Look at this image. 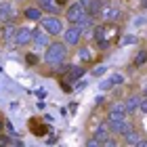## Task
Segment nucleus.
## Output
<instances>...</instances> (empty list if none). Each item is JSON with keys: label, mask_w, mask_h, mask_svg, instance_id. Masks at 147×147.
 Masks as SVG:
<instances>
[{"label": "nucleus", "mask_w": 147, "mask_h": 147, "mask_svg": "<svg viewBox=\"0 0 147 147\" xmlns=\"http://www.w3.org/2000/svg\"><path fill=\"white\" fill-rule=\"evenodd\" d=\"M13 17H15V9L11 0H0V23H9Z\"/></svg>", "instance_id": "9"}, {"label": "nucleus", "mask_w": 147, "mask_h": 147, "mask_svg": "<svg viewBox=\"0 0 147 147\" xmlns=\"http://www.w3.org/2000/svg\"><path fill=\"white\" fill-rule=\"evenodd\" d=\"M101 147H118V141L109 135L107 139H105V141H101Z\"/></svg>", "instance_id": "20"}, {"label": "nucleus", "mask_w": 147, "mask_h": 147, "mask_svg": "<svg viewBox=\"0 0 147 147\" xmlns=\"http://www.w3.org/2000/svg\"><path fill=\"white\" fill-rule=\"evenodd\" d=\"M0 130H2V122H0Z\"/></svg>", "instance_id": "35"}, {"label": "nucleus", "mask_w": 147, "mask_h": 147, "mask_svg": "<svg viewBox=\"0 0 147 147\" xmlns=\"http://www.w3.org/2000/svg\"><path fill=\"white\" fill-rule=\"evenodd\" d=\"M78 57H80V61H82V63H88L90 61V53L86 51V49H80L78 51Z\"/></svg>", "instance_id": "18"}, {"label": "nucleus", "mask_w": 147, "mask_h": 147, "mask_svg": "<svg viewBox=\"0 0 147 147\" xmlns=\"http://www.w3.org/2000/svg\"><path fill=\"white\" fill-rule=\"evenodd\" d=\"M32 30H34V28H28V25L17 28L15 36H13V42H15V46H19V49L30 46V44H32Z\"/></svg>", "instance_id": "5"}, {"label": "nucleus", "mask_w": 147, "mask_h": 147, "mask_svg": "<svg viewBox=\"0 0 147 147\" xmlns=\"http://www.w3.org/2000/svg\"><path fill=\"white\" fill-rule=\"evenodd\" d=\"M135 40H137L135 36H126V38L122 40V44H130V42H135Z\"/></svg>", "instance_id": "27"}, {"label": "nucleus", "mask_w": 147, "mask_h": 147, "mask_svg": "<svg viewBox=\"0 0 147 147\" xmlns=\"http://www.w3.org/2000/svg\"><path fill=\"white\" fill-rule=\"evenodd\" d=\"M86 17V9L80 2H74L67 6V11H65V19H67V23L69 25H78L82 19Z\"/></svg>", "instance_id": "4"}, {"label": "nucleus", "mask_w": 147, "mask_h": 147, "mask_svg": "<svg viewBox=\"0 0 147 147\" xmlns=\"http://www.w3.org/2000/svg\"><path fill=\"white\" fill-rule=\"evenodd\" d=\"M49 2H53V0H38V6H44V4H49Z\"/></svg>", "instance_id": "30"}, {"label": "nucleus", "mask_w": 147, "mask_h": 147, "mask_svg": "<svg viewBox=\"0 0 147 147\" xmlns=\"http://www.w3.org/2000/svg\"><path fill=\"white\" fill-rule=\"evenodd\" d=\"M107 128L111 135H126L128 130H132V126L124 118V120H107Z\"/></svg>", "instance_id": "8"}, {"label": "nucleus", "mask_w": 147, "mask_h": 147, "mask_svg": "<svg viewBox=\"0 0 147 147\" xmlns=\"http://www.w3.org/2000/svg\"><path fill=\"white\" fill-rule=\"evenodd\" d=\"M139 111L147 113V97H145V99H141V101H139Z\"/></svg>", "instance_id": "25"}, {"label": "nucleus", "mask_w": 147, "mask_h": 147, "mask_svg": "<svg viewBox=\"0 0 147 147\" xmlns=\"http://www.w3.org/2000/svg\"><path fill=\"white\" fill-rule=\"evenodd\" d=\"M132 63H135L137 67L145 65V63H147V49H141V51H139L137 55H135V61H132Z\"/></svg>", "instance_id": "17"}, {"label": "nucleus", "mask_w": 147, "mask_h": 147, "mask_svg": "<svg viewBox=\"0 0 147 147\" xmlns=\"http://www.w3.org/2000/svg\"><path fill=\"white\" fill-rule=\"evenodd\" d=\"M101 88H103V90L111 88V82H109V80H103V82H101Z\"/></svg>", "instance_id": "28"}, {"label": "nucleus", "mask_w": 147, "mask_h": 147, "mask_svg": "<svg viewBox=\"0 0 147 147\" xmlns=\"http://www.w3.org/2000/svg\"><path fill=\"white\" fill-rule=\"evenodd\" d=\"M141 4H143V6H147V0H141Z\"/></svg>", "instance_id": "32"}, {"label": "nucleus", "mask_w": 147, "mask_h": 147, "mask_svg": "<svg viewBox=\"0 0 147 147\" xmlns=\"http://www.w3.org/2000/svg\"><path fill=\"white\" fill-rule=\"evenodd\" d=\"M109 82H111V86H118V84L124 82V76H122V74H113V76L109 78Z\"/></svg>", "instance_id": "19"}, {"label": "nucleus", "mask_w": 147, "mask_h": 147, "mask_svg": "<svg viewBox=\"0 0 147 147\" xmlns=\"http://www.w3.org/2000/svg\"><path fill=\"white\" fill-rule=\"evenodd\" d=\"M135 147H147V139H143V137H141V139H139V141L135 143Z\"/></svg>", "instance_id": "26"}, {"label": "nucleus", "mask_w": 147, "mask_h": 147, "mask_svg": "<svg viewBox=\"0 0 147 147\" xmlns=\"http://www.w3.org/2000/svg\"><path fill=\"white\" fill-rule=\"evenodd\" d=\"M65 59H67V44H61V42H51L49 46H46L44 51V59L42 61L46 65H51V67H61V65L65 63Z\"/></svg>", "instance_id": "1"}, {"label": "nucleus", "mask_w": 147, "mask_h": 147, "mask_svg": "<svg viewBox=\"0 0 147 147\" xmlns=\"http://www.w3.org/2000/svg\"><path fill=\"white\" fill-rule=\"evenodd\" d=\"M11 2H25V0H11Z\"/></svg>", "instance_id": "33"}, {"label": "nucleus", "mask_w": 147, "mask_h": 147, "mask_svg": "<svg viewBox=\"0 0 147 147\" xmlns=\"http://www.w3.org/2000/svg\"><path fill=\"white\" fill-rule=\"evenodd\" d=\"M145 95H147V84H145Z\"/></svg>", "instance_id": "34"}, {"label": "nucleus", "mask_w": 147, "mask_h": 147, "mask_svg": "<svg viewBox=\"0 0 147 147\" xmlns=\"http://www.w3.org/2000/svg\"><path fill=\"white\" fill-rule=\"evenodd\" d=\"M120 15H122V13H120L118 6L107 4V6H105V9L101 11V15H99V17H101L105 23H113V21H118V19H120Z\"/></svg>", "instance_id": "11"}, {"label": "nucleus", "mask_w": 147, "mask_h": 147, "mask_svg": "<svg viewBox=\"0 0 147 147\" xmlns=\"http://www.w3.org/2000/svg\"><path fill=\"white\" fill-rule=\"evenodd\" d=\"M82 76H84V67H76V65H69L67 74H65V78H67V80H78Z\"/></svg>", "instance_id": "15"}, {"label": "nucleus", "mask_w": 147, "mask_h": 147, "mask_svg": "<svg viewBox=\"0 0 147 147\" xmlns=\"http://www.w3.org/2000/svg\"><path fill=\"white\" fill-rule=\"evenodd\" d=\"M11 145V139L6 135H0V147H9Z\"/></svg>", "instance_id": "24"}, {"label": "nucleus", "mask_w": 147, "mask_h": 147, "mask_svg": "<svg viewBox=\"0 0 147 147\" xmlns=\"http://www.w3.org/2000/svg\"><path fill=\"white\" fill-rule=\"evenodd\" d=\"M118 25H111V23H105V25H95V40L101 49H107L111 44V40L118 36Z\"/></svg>", "instance_id": "2"}, {"label": "nucleus", "mask_w": 147, "mask_h": 147, "mask_svg": "<svg viewBox=\"0 0 147 147\" xmlns=\"http://www.w3.org/2000/svg\"><path fill=\"white\" fill-rule=\"evenodd\" d=\"M40 28H42L51 38H55V36L63 34L65 25L61 21V17H57V15H42V19H40Z\"/></svg>", "instance_id": "3"}, {"label": "nucleus", "mask_w": 147, "mask_h": 147, "mask_svg": "<svg viewBox=\"0 0 147 147\" xmlns=\"http://www.w3.org/2000/svg\"><path fill=\"white\" fill-rule=\"evenodd\" d=\"M78 2H80V4H82V6H84V9H88V6H90V2H92V0H78Z\"/></svg>", "instance_id": "29"}, {"label": "nucleus", "mask_w": 147, "mask_h": 147, "mask_svg": "<svg viewBox=\"0 0 147 147\" xmlns=\"http://www.w3.org/2000/svg\"><path fill=\"white\" fill-rule=\"evenodd\" d=\"M55 4H59V6H65V0H55Z\"/></svg>", "instance_id": "31"}, {"label": "nucleus", "mask_w": 147, "mask_h": 147, "mask_svg": "<svg viewBox=\"0 0 147 147\" xmlns=\"http://www.w3.org/2000/svg\"><path fill=\"white\" fill-rule=\"evenodd\" d=\"M122 137H124V143H126V145H135V143L139 141V139H141V135H139V132H137L135 128L128 130V132H126V135H122Z\"/></svg>", "instance_id": "16"}, {"label": "nucleus", "mask_w": 147, "mask_h": 147, "mask_svg": "<svg viewBox=\"0 0 147 147\" xmlns=\"http://www.w3.org/2000/svg\"><path fill=\"white\" fill-rule=\"evenodd\" d=\"M49 44H51V36L46 34L42 28L32 30V46H36V49H46Z\"/></svg>", "instance_id": "7"}, {"label": "nucleus", "mask_w": 147, "mask_h": 147, "mask_svg": "<svg viewBox=\"0 0 147 147\" xmlns=\"http://www.w3.org/2000/svg\"><path fill=\"white\" fill-rule=\"evenodd\" d=\"M80 40H82V30H80L78 25H71V28L63 30V42L67 46H78Z\"/></svg>", "instance_id": "6"}, {"label": "nucleus", "mask_w": 147, "mask_h": 147, "mask_svg": "<svg viewBox=\"0 0 147 147\" xmlns=\"http://www.w3.org/2000/svg\"><path fill=\"white\" fill-rule=\"evenodd\" d=\"M126 118V109H124V101H116L109 105L107 111V120H124Z\"/></svg>", "instance_id": "10"}, {"label": "nucleus", "mask_w": 147, "mask_h": 147, "mask_svg": "<svg viewBox=\"0 0 147 147\" xmlns=\"http://www.w3.org/2000/svg\"><path fill=\"white\" fill-rule=\"evenodd\" d=\"M105 71H107V67H105V65H101V67H95V69H92V76L99 78V76H103Z\"/></svg>", "instance_id": "22"}, {"label": "nucleus", "mask_w": 147, "mask_h": 147, "mask_svg": "<svg viewBox=\"0 0 147 147\" xmlns=\"http://www.w3.org/2000/svg\"><path fill=\"white\" fill-rule=\"evenodd\" d=\"M25 63H28V65H36L38 63V57L34 55V53H30V55H25Z\"/></svg>", "instance_id": "21"}, {"label": "nucleus", "mask_w": 147, "mask_h": 147, "mask_svg": "<svg viewBox=\"0 0 147 147\" xmlns=\"http://www.w3.org/2000/svg\"><path fill=\"white\" fill-rule=\"evenodd\" d=\"M86 147H101V141L95 139V137H90L88 141H86Z\"/></svg>", "instance_id": "23"}, {"label": "nucleus", "mask_w": 147, "mask_h": 147, "mask_svg": "<svg viewBox=\"0 0 147 147\" xmlns=\"http://www.w3.org/2000/svg\"><path fill=\"white\" fill-rule=\"evenodd\" d=\"M23 17L28 19V21H40V19H42V9H40V6H25L23 9Z\"/></svg>", "instance_id": "12"}, {"label": "nucleus", "mask_w": 147, "mask_h": 147, "mask_svg": "<svg viewBox=\"0 0 147 147\" xmlns=\"http://www.w3.org/2000/svg\"><path fill=\"white\" fill-rule=\"evenodd\" d=\"M109 135H111V132H109V128H107V122H101V124H99V128L95 130V135H92V137L99 139V141H105V139H107Z\"/></svg>", "instance_id": "14"}, {"label": "nucleus", "mask_w": 147, "mask_h": 147, "mask_svg": "<svg viewBox=\"0 0 147 147\" xmlns=\"http://www.w3.org/2000/svg\"><path fill=\"white\" fill-rule=\"evenodd\" d=\"M139 99L137 95H130L128 99L124 101V109H126V113H135V111H139Z\"/></svg>", "instance_id": "13"}]
</instances>
